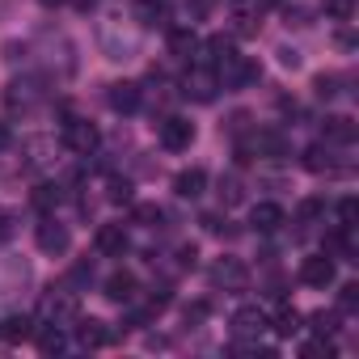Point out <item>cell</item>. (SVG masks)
I'll return each mask as SVG.
<instances>
[{
  "instance_id": "7",
  "label": "cell",
  "mask_w": 359,
  "mask_h": 359,
  "mask_svg": "<svg viewBox=\"0 0 359 359\" xmlns=\"http://www.w3.org/2000/svg\"><path fill=\"white\" fill-rule=\"evenodd\" d=\"M60 140H64V148H68V152L89 156V152L102 144V131H97V123H89V118H64Z\"/></svg>"
},
{
  "instance_id": "29",
  "label": "cell",
  "mask_w": 359,
  "mask_h": 359,
  "mask_svg": "<svg viewBox=\"0 0 359 359\" xmlns=\"http://www.w3.org/2000/svg\"><path fill=\"white\" fill-rule=\"evenodd\" d=\"M161 220H165V212H161L156 203H135V224H144V229H161Z\"/></svg>"
},
{
  "instance_id": "42",
  "label": "cell",
  "mask_w": 359,
  "mask_h": 359,
  "mask_svg": "<svg viewBox=\"0 0 359 359\" xmlns=\"http://www.w3.org/2000/svg\"><path fill=\"white\" fill-rule=\"evenodd\" d=\"M233 22H237V34H254V30H258V22H254V13H237Z\"/></svg>"
},
{
  "instance_id": "15",
  "label": "cell",
  "mask_w": 359,
  "mask_h": 359,
  "mask_svg": "<svg viewBox=\"0 0 359 359\" xmlns=\"http://www.w3.org/2000/svg\"><path fill=\"white\" fill-rule=\"evenodd\" d=\"M93 245H97V254H106V258H123V254H127V245H131L127 224H102V229H97V237H93Z\"/></svg>"
},
{
  "instance_id": "12",
  "label": "cell",
  "mask_w": 359,
  "mask_h": 359,
  "mask_svg": "<svg viewBox=\"0 0 359 359\" xmlns=\"http://www.w3.org/2000/svg\"><path fill=\"white\" fill-rule=\"evenodd\" d=\"M34 241H39V250H43L47 258H64L68 245H72V233H68V224H60L55 216H43V220L34 224Z\"/></svg>"
},
{
  "instance_id": "17",
  "label": "cell",
  "mask_w": 359,
  "mask_h": 359,
  "mask_svg": "<svg viewBox=\"0 0 359 359\" xmlns=\"http://www.w3.org/2000/svg\"><path fill=\"white\" fill-rule=\"evenodd\" d=\"M203 191H208V169L191 165V169H182V173H173V195H177V199H199Z\"/></svg>"
},
{
  "instance_id": "33",
  "label": "cell",
  "mask_w": 359,
  "mask_h": 359,
  "mask_svg": "<svg viewBox=\"0 0 359 359\" xmlns=\"http://www.w3.org/2000/svg\"><path fill=\"white\" fill-rule=\"evenodd\" d=\"M89 283H93V262H76L72 275H68V287L81 292V287H89Z\"/></svg>"
},
{
  "instance_id": "28",
  "label": "cell",
  "mask_w": 359,
  "mask_h": 359,
  "mask_svg": "<svg viewBox=\"0 0 359 359\" xmlns=\"http://www.w3.org/2000/svg\"><path fill=\"white\" fill-rule=\"evenodd\" d=\"M131 191H135V187L127 182V177H110V182H106V199H110V203H135Z\"/></svg>"
},
{
  "instance_id": "34",
  "label": "cell",
  "mask_w": 359,
  "mask_h": 359,
  "mask_svg": "<svg viewBox=\"0 0 359 359\" xmlns=\"http://www.w3.org/2000/svg\"><path fill=\"white\" fill-rule=\"evenodd\" d=\"M220 199H224L229 208H233V203H241V177H233V173H229V177H220Z\"/></svg>"
},
{
  "instance_id": "25",
  "label": "cell",
  "mask_w": 359,
  "mask_h": 359,
  "mask_svg": "<svg viewBox=\"0 0 359 359\" xmlns=\"http://www.w3.org/2000/svg\"><path fill=\"white\" fill-rule=\"evenodd\" d=\"M313 93H317L321 102H334V97L342 93V76H334V72H321V76H313Z\"/></svg>"
},
{
  "instance_id": "23",
  "label": "cell",
  "mask_w": 359,
  "mask_h": 359,
  "mask_svg": "<svg viewBox=\"0 0 359 359\" xmlns=\"http://www.w3.org/2000/svg\"><path fill=\"white\" fill-rule=\"evenodd\" d=\"M300 325H304V317H300L292 304H283V309L275 313V321H271V330H275L279 338H292V334H300Z\"/></svg>"
},
{
  "instance_id": "22",
  "label": "cell",
  "mask_w": 359,
  "mask_h": 359,
  "mask_svg": "<svg viewBox=\"0 0 359 359\" xmlns=\"http://www.w3.org/2000/svg\"><path fill=\"white\" fill-rule=\"evenodd\" d=\"M22 148H26V165H30V169H39V165H51V152H55V144H51V140L34 135V140H26Z\"/></svg>"
},
{
  "instance_id": "4",
  "label": "cell",
  "mask_w": 359,
  "mask_h": 359,
  "mask_svg": "<svg viewBox=\"0 0 359 359\" xmlns=\"http://www.w3.org/2000/svg\"><path fill=\"white\" fill-rule=\"evenodd\" d=\"M39 313H43L47 325H64V330H68V325L81 317V292H72L68 283H60V287H51V292L43 296Z\"/></svg>"
},
{
  "instance_id": "11",
  "label": "cell",
  "mask_w": 359,
  "mask_h": 359,
  "mask_svg": "<svg viewBox=\"0 0 359 359\" xmlns=\"http://www.w3.org/2000/svg\"><path fill=\"white\" fill-rule=\"evenodd\" d=\"M182 93L187 97H195V102H216V93H220V76H216V68L212 64H191L187 68V76H182Z\"/></svg>"
},
{
  "instance_id": "44",
  "label": "cell",
  "mask_w": 359,
  "mask_h": 359,
  "mask_svg": "<svg viewBox=\"0 0 359 359\" xmlns=\"http://www.w3.org/2000/svg\"><path fill=\"white\" fill-rule=\"evenodd\" d=\"M279 60H283L287 68H300V51H292V47H283V51H279Z\"/></svg>"
},
{
  "instance_id": "27",
  "label": "cell",
  "mask_w": 359,
  "mask_h": 359,
  "mask_svg": "<svg viewBox=\"0 0 359 359\" xmlns=\"http://www.w3.org/2000/svg\"><path fill=\"white\" fill-rule=\"evenodd\" d=\"M330 127H325V144H351L355 140V127H351V118H325Z\"/></svg>"
},
{
  "instance_id": "18",
  "label": "cell",
  "mask_w": 359,
  "mask_h": 359,
  "mask_svg": "<svg viewBox=\"0 0 359 359\" xmlns=\"http://www.w3.org/2000/svg\"><path fill=\"white\" fill-rule=\"evenodd\" d=\"M300 165H304L309 173H338V169H342L338 156H334V144H313V148H304Z\"/></svg>"
},
{
  "instance_id": "45",
  "label": "cell",
  "mask_w": 359,
  "mask_h": 359,
  "mask_svg": "<svg viewBox=\"0 0 359 359\" xmlns=\"http://www.w3.org/2000/svg\"><path fill=\"white\" fill-rule=\"evenodd\" d=\"M203 317H208V304H191L187 309V321H203Z\"/></svg>"
},
{
  "instance_id": "8",
  "label": "cell",
  "mask_w": 359,
  "mask_h": 359,
  "mask_svg": "<svg viewBox=\"0 0 359 359\" xmlns=\"http://www.w3.org/2000/svg\"><path fill=\"white\" fill-rule=\"evenodd\" d=\"M229 325H233V338H237V342H258V338L271 330V313H266L262 304H241Z\"/></svg>"
},
{
  "instance_id": "31",
  "label": "cell",
  "mask_w": 359,
  "mask_h": 359,
  "mask_svg": "<svg viewBox=\"0 0 359 359\" xmlns=\"http://www.w3.org/2000/svg\"><path fill=\"white\" fill-rule=\"evenodd\" d=\"M321 216H325V199H304V203H300V212H296V220H300V224H317Z\"/></svg>"
},
{
  "instance_id": "21",
  "label": "cell",
  "mask_w": 359,
  "mask_h": 359,
  "mask_svg": "<svg viewBox=\"0 0 359 359\" xmlns=\"http://www.w3.org/2000/svg\"><path fill=\"white\" fill-rule=\"evenodd\" d=\"M30 334H34V317H26V313H13L0 321V338L5 342H26Z\"/></svg>"
},
{
  "instance_id": "20",
  "label": "cell",
  "mask_w": 359,
  "mask_h": 359,
  "mask_svg": "<svg viewBox=\"0 0 359 359\" xmlns=\"http://www.w3.org/2000/svg\"><path fill=\"white\" fill-rule=\"evenodd\" d=\"M76 334H81V346H110V342H114V334H110L106 321H97V317H89V321L76 317Z\"/></svg>"
},
{
  "instance_id": "3",
  "label": "cell",
  "mask_w": 359,
  "mask_h": 359,
  "mask_svg": "<svg viewBox=\"0 0 359 359\" xmlns=\"http://www.w3.org/2000/svg\"><path fill=\"white\" fill-rule=\"evenodd\" d=\"M47 76H39V72H22V76H13L9 85H5V106L13 110V114H34L43 102H47Z\"/></svg>"
},
{
  "instance_id": "9",
  "label": "cell",
  "mask_w": 359,
  "mask_h": 359,
  "mask_svg": "<svg viewBox=\"0 0 359 359\" xmlns=\"http://www.w3.org/2000/svg\"><path fill=\"white\" fill-rule=\"evenodd\" d=\"M30 287V262L18 254H0V300H18Z\"/></svg>"
},
{
  "instance_id": "6",
  "label": "cell",
  "mask_w": 359,
  "mask_h": 359,
  "mask_svg": "<svg viewBox=\"0 0 359 359\" xmlns=\"http://www.w3.org/2000/svg\"><path fill=\"white\" fill-rule=\"evenodd\" d=\"M208 279H212L216 292H245V283H250V266H245L241 258L224 254V258H216V262L208 266Z\"/></svg>"
},
{
  "instance_id": "39",
  "label": "cell",
  "mask_w": 359,
  "mask_h": 359,
  "mask_svg": "<svg viewBox=\"0 0 359 359\" xmlns=\"http://www.w3.org/2000/svg\"><path fill=\"white\" fill-rule=\"evenodd\" d=\"M18 237V216L13 212H0V245Z\"/></svg>"
},
{
  "instance_id": "37",
  "label": "cell",
  "mask_w": 359,
  "mask_h": 359,
  "mask_svg": "<svg viewBox=\"0 0 359 359\" xmlns=\"http://www.w3.org/2000/svg\"><path fill=\"white\" fill-rule=\"evenodd\" d=\"M34 203H39L43 212H47V208H55V203H60V187H51V182H43V187L34 191Z\"/></svg>"
},
{
  "instance_id": "5",
  "label": "cell",
  "mask_w": 359,
  "mask_h": 359,
  "mask_svg": "<svg viewBox=\"0 0 359 359\" xmlns=\"http://www.w3.org/2000/svg\"><path fill=\"white\" fill-rule=\"evenodd\" d=\"M216 76H220V89H250L258 76H262V68H258V60H250V55H224L220 64H216Z\"/></svg>"
},
{
  "instance_id": "1",
  "label": "cell",
  "mask_w": 359,
  "mask_h": 359,
  "mask_svg": "<svg viewBox=\"0 0 359 359\" xmlns=\"http://www.w3.org/2000/svg\"><path fill=\"white\" fill-rule=\"evenodd\" d=\"M97 47L110 64H131L144 47V22L123 9H106L97 22Z\"/></svg>"
},
{
  "instance_id": "41",
  "label": "cell",
  "mask_w": 359,
  "mask_h": 359,
  "mask_svg": "<svg viewBox=\"0 0 359 359\" xmlns=\"http://www.w3.org/2000/svg\"><path fill=\"white\" fill-rule=\"evenodd\" d=\"M304 355H325V359H330V355H334V342H330V338H321V334H317V338H313V342H304Z\"/></svg>"
},
{
  "instance_id": "13",
  "label": "cell",
  "mask_w": 359,
  "mask_h": 359,
  "mask_svg": "<svg viewBox=\"0 0 359 359\" xmlns=\"http://www.w3.org/2000/svg\"><path fill=\"white\" fill-rule=\"evenodd\" d=\"M334 279H338V266H334L330 254H309L300 262V283L304 287H330Z\"/></svg>"
},
{
  "instance_id": "47",
  "label": "cell",
  "mask_w": 359,
  "mask_h": 359,
  "mask_svg": "<svg viewBox=\"0 0 359 359\" xmlns=\"http://www.w3.org/2000/svg\"><path fill=\"white\" fill-rule=\"evenodd\" d=\"M39 5H43V9H64L68 0H39Z\"/></svg>"
},
{
  "instance_id": "43",
  "label": "cell",
  "mask_w": 359,
  "mask_h": 359,
  "mask_svg": "<svg viewBox=\"0 0 359 359\" xmlns=\"http://www.w3.org/2000/svg\"><path fill=\"white\" fill-rule=\"evenodd\" d=\"M5 148H13V131H9L5 118H0V152H5Z\"/></svg>"
},
{
  "instance_id": "46",
  "label": "cell",
  "mask_w": 359,
  "mask_h": 359,
  "mask_svg": "<svg viewBox=\"0 0 359 359\" xmlns=\"http://www.w3.org/2000/svg\"><path fill=\"white\" fill-rule=\"evenodd\" d=\"M72 9H81V13H89V9H97V0H68Z\"/></svg>"
},
{
  "instance_id": "40",
  "label": "cell",
  "mask_w": 359,
  "mask_h": 359,
  "mask_svg": "<svg viewBox=\"0 0 359 359\" xmlns=\"http://www.w3.org/2000/svg\"><path fill=\"white\" fill-rule=\"evenodd\" d=\"M195 262H199L195 245H177V271H195Z\"/></svg>"
},
{
  "instance_id": "30",
  "label": "cell",
  "mask_w": 359,
  "mask_h": 359,
  "mask_svg": "<svg viewBox=\"0 0 359 359\" xmlns=\"http://www.w3.org/2000/svg\"><path fill=\"white\" fill-rule=\"evenodd\" d=\"M321 9H325L334 22H351V18H355V0H321Z\"/></svg>"
},
{
  "instance_id": "48",
  "label": "cell",
  "mask_w": 359,
  "mask_h": 359,
  "mask_svg": "<svg viewBox=\"0 0 359 359\" xmlns=\"http://www.w3.org/2000/svg\"><path fill=\"white\" fill-rule=\"evenodd\" d=\"M258 5H262V9H271V5H279V0H258Z\"/></svg>"
},
{
  "instance_id": "26",
  "label": "cell",
  "mask_w": 359,
  "mask_h": 359,
  "mask_svg": "<svg viewBox=\"0 0 359 359\" xmlns=\"http://www.w3.org/2000/svg\"><path fill=\"white\" fill-rule=\"evenodd\" d=\"M39 351H43V355H60V351H68V338H64V325H47V334L39 338Z\"/></svg>"
},
{
  "instance_id": "16",
  "label": "cell",
  "mask_w": 359,
  "mask_h": 359,
  "mask_svg": "<svg viewBox=\"0 0 359 359\" xmlns=\"http://www.w3.org/2000/svg\"><path fill=\"white\" fill-rule=\"evenodd\" d=\"M102 296H106V300H114V304H131V300L140 296V283H135V275H131V271H114V275H106Z\"/></svg>"
},
{
  "instance_id": "36",
  "label": "cell",
  "mask_w": 359,
  "mask_h": 359,
  "mask_svg": "<svg viewBox=\"0 0 359 359\" xmlns=\"http://www.w3.org/2000/svg\"><path fill=\"white\" fill-rule=\"evenodd\" d=\"M161 13H165V0H135V18L152 22V18H161Z\"/></svg>"
},
{
  "instance_id": "24",
  "label": "cell",
  "mask_w": 359,
  "mask_h": 359,
  "mask_svg": "<svg viewBox=\"0 0 359 359\" xmlns=\"http://www.w3.org/2000/svg\"><path fill=\"white\" fill-rule=\"evenodd\" d=\"M169 51H173L177 60H191V55H195V30H187V26L173 30V34H169Z\"/></svg>"
},
{
  "instance_id": "14",
  "label": "cell",
  "mask_w": 359,
  "mask_h": 359,
  "mask_svg": "<svg viewBox=\"0 0 359 359\" xmlns=\"http://www.w3.org/2000/svg\"><path fill=\"white\" fill-rule=\"evenodd\" d=\"M140 97H144V93H140L135 81H114V85L106 89V102H110L114 114H135V110H140Z\"/></svg>"
},
{
  "instance_id": "38",
  "label": "cell",
  "mask_w": 359,
  "mask_h": 359,
  "mask_svg": "<svg viewBox=\"0 0 359 359\" xmlns=\"http://www.w3.org/2000/svg\"><path fill=\"white\" fill-rule=\"evenodd\" d=\"M338 304H342V313H355V309H359V283H342Z\"/></svg>"
},
{
  "instance_id": "32",
  "label": "cell",
  "mask_w": 359,
  "mask_h": 359,
  "mask_svg": "<svg viewBox=\"0 0 359 359\" xmlns=\"http://www.w3.org/2000/svg\"><path fill=\"white\" fill-rule=\"evenodd\" d=\"M338 224H342V229H359V203H355L351 195L338 203Z\"/></svg>"
},
{
  "instance_id": "10",
  "label": "cell",
  "mask_w": 359,
  "mask_h": 359,
  "mask_svg": "<svg viewBox=\"0 0 359 359\" xmlns=\"http://www.w3.org/2000/svg\"><path fill=\"white\" fill-rule=\"evenodd\" d=\"M156 140H161L165 152H187V148L195 144V123L182 118V114H165V118L156 123Z\"/></svg>"
},
{
  "instance_id": "35",
  "label": "cell",
  "mask_w": 359,
  "mask_h": 359,
  "mask_svg": "<svg viewBox=\"0 0 359 359\" xmlns=\"http://www.w3.org/2000/svg\"><path fill=\"white\" fill-rule=\"evenodd\" d=\"M309 321H313V330H317L321 338H330V334L338 330V313H313Z\"/></svg>"
},
{
  "instance_id": "2",
  "label": "cell",
  "mask_w": 359,
  "mask_h": 359,
  "mask_svg": "<svg viewBox=\"0 0 359 359\" xmlns=\"http://www.w3.org/2000/svg\"><path fill=\"white\" fill-rule=\"evenodd\" d=\"M30 51H34V60H39L47 81H68L76 72V47H72V39L64 30H43Z\"/></svg>"
},
{
  "instance_id": "19",
  "label": "cell",
  "mask_w": 359,
  "mask_h": 359,
  "mask_svg": "<svg viewBox=\"0 0 359 359\" xmlns=\"http://www.w3.org/2000/svg\"><path fill=\"white\" fill-rule=\"evenodd\" d=\"M250 224H254L258 233H279V229L287 224V212H283L279 203H254V212H250Z\"/></svg>"
}]
</instances>
